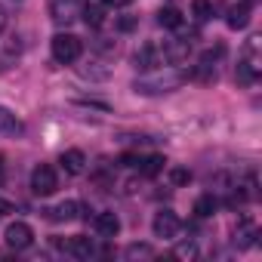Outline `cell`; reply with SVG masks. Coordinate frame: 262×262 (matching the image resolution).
Wrapping results in <instances>:
<instances>
[{
  "instance_id": "obj_26",
  "label": "cell",
  "mask_w": 262,
  "mask_h": 262,
  "mask_svg": "<svg viewBox=\"0 0 262 262\" xmlns=\"http://www.w3.org/2000/svg\"><path fill=\"white\" fill-rule=\"evenodd\" d=\"M16 207H13V201H4V198H0V216H7V213H13Z\"/></svg>"
},
{
  "instance_id": "obj_6",
  "label": "cell",
  "mask_w": 262,
  "mask_h": 262,
  "mask_svg": "<svg viewBox=\"0 0 262 262\" xmlns=\"http://www.w3.org/2000/svg\"><path fill=\"white\" fill-rule=\"evenodd\" d=\"M151 228H155V234H158V237H176V234H179V228H182V222H179V216H176L173 210H161V213L155 216Z\"/></svg>"
},
{
  "instance_id": "obj_25",
  "label": "cell",
  "mask_w": 262,
  "mask_h": 262,
  "mask_svg": "<svg viewBox=\"0 0 262 262\" xmlns=\"http://www.w3.org/2000/svg\"><path fill=\"white\" fill-rule=\"evenodd\" d=\"M120 164H123V167H139V155H133V151H129V155H120Z\"/></svg>"
},
{
  "instance_id": "obj_7",
  "label": "cell",
  "mask_w": 262,
  "mask_h": 262,
  "mask_svg": "<svg viewBox=\"0 0 262 262\" xmlns=\"http://www.w3.org/2000/svg\"><path fill=\"white\" fill-rule=\"evenodd\" d=\"M43 213H47V219H56V222H71V219H77L80 213H83V216H90V210H86L83 204H77V201H62L59 207L43 210Z\"/></svg>"
},
{
  "instance_id": "obj_17",
  "label": "cell",
  "mask_w": 262,
  "mask_h": 262,
  "mask_svg": "<svg viewBox=\"0 0 262 262\" xmlns=\"http://www.w3.org/2000/svg\"><path fill=\"white\" fill-rule=\"evenodd\" d=\"M191 13L198 22H207V19H213V4L210 0H191Z\"/></svg>"
},
{
  "instance_id": "obj_20",
  "label": "cell",
  "mask_w": 262,
  "mask_h": 262,
  "mask_svg": "<svg viewBox=\"0 0 262 262\" xmlns=\"http://www.w3.org/2000/svg\"><path fill=\"white\" fill-rule=\"evenodd\" d=\"M136 256H151V247L148 244H129L126 247V259H136Z\"/></svg>"
},
{
  "instance_id": "obj_19",
  "label": "cell",
  "mask_w": 262,
  "mask_h": 262,
  "mask_svg": "<svg viewBox=\"0 0 262 262\" xmlns=\"http://www.w3.org/2000/svg\"><path fill=\"white\" fill-rule=\"evenodd\" d=\"M170 182H173L176 188L188 185V182H191V170H185V167H173V170H170Z\"/></svg>"
},
{
  "instance_id": "obj_27",
  "label": "cell",
  "mask_w": 262,
  "mask_h": 262,
  "mask_svg": "<svg viewBox=\"0 0 262 262\" xmlns=\"http://www.w3.org/2000/svg\"><path fill=\"white\" fill-rule=\"evenodd\" d=\"M102 4H105V7H126L129 0H102Z\"/></svg>"
},
{
  "instance_id": "obj_12",
  "label": "cell",
  "mask_w": 262,
  "mask_h": 262,
  "mask_svg": "<svg viewBox=\"0 0 262 262\" xmlns=\"http://www.w3.org/2000/svg\"><path fill=\"white\" fill-rule=\"evenodd\" d=\"M164 164H167V158H164V155H148V158H139V173L151 179V176L164 173Z\"/></svg>"
},
{
  "instance_id": "obj_4",
  "label": "cell",
  "mask_w": 262,
  "mask_h": 262,
  "mask_svg": "<svg viewBox=\"0 0 262 262\" xmlns=\"http://www.w3.org/2000/svg\"><path fill=\"white\" fill-rule=\"evenodd\" d=\"M133 62H136L139 71H155V68L167 65V62H164V47H158V43H145L142 50H136Z\"/></svg>"
},
{
  "instance_id": "obj_22",
  "label": "cell",
  "mask_w": 262,
  "mask_h": 262,
  "mask_svg": "<svg viewBox=\"0 0 262 262\" xmlns=\"http://www.w3.org/2000/svg\"><path fill=\"white\" fill-rule=\"evenodd\" d=\"M77 105H90V108H102V111H108V108H111L108 102H102V99H86V96H80V99H77Z\"/></svg>"
},
{
  "instance_id": "obj_23",
  "label": "cell",
  "mask_w": 262,
  "mask_h": 262,
  "mask_svg": "<svg viewBox=\"0 0 262 262\" xmlns=\"http://www.w3.org/2000/svg\"><path fill=\"white\" fill-rule=\"evenodd\" d=\"M198 250H194V244H179L176 250H173V256H182V259H191Z\"/></svg>"
},
{
  "instance_id": "obj_3",
  "label": "cell",
  "mask_w": 262,
  "mask_h": 262,
  "mask_svg": "<svg viewBox=\"0 0 262 262\" xmlns=\"http://www.w3.org/2000/svg\"><path fill=\"white\" fill-rule=\"evenodd\" d=\"M56 188H59V176H56V170H53L50 164L34 167V173H31V191H34L37 198H50Z\"/></svg>"
},
{
  "instance_id": "obj_13",
  "label": "cell",
  "mask_w": 262,
  "mask_h": 262,
  "mask_svg": "<svg viewBox=\"0 0 262 262\" xmlns=\"http://www.w3.org/2000/svg\"><path fill=\"white\" fill-rule=\"evenodd\" d=\"M22 133V123L10 108H0V136H16Z\"/></svg>"
},
{
  "instance_id": "obj_2",
  "label": "cell",
  "mask_w": 262,
  "mask_h": 262,
  "mask_svg": "<svg viewBox=\"0 0 262 262\" xmlns=\"http://www.w3.org/2000/svg\"><path fill=\"white\" fill-rule=\"evenodd\" d=\"M182 80H188V74H167V77H142V80H136V93H142V96H151V93H170V90H176Z\"/></svg>"
},
{
  "instance_id": "obj_21",
  "label": "cell",
  "mask_w": 262,
  "mask_h": 262,
  "mask_svg": "<svg viewBox=\"0 0 262 262\" xmlns=\"http://www.w3.org/2000/svg\"><path fill=\"white\" fill-rule=\"evenodd\" d=\"M253 77H256L253 65H250V62H241V65H237V80H241V83H250Z\"/></svg>"
},
{
  "instance_id": "obj_5",
  "label": "cell",
  "mask_w": 262,
  "mask_h": 262,
  "mask_svg": "<svg viewBox=\"0 0 262 262\" xmlns=\"http://www.w3.org/2000/svg\"><path fill=\"white\" fill-rule=\"evenodd\" d=\"M31 241H34V231H31L28 222H13L7 228V247L10 250H28Z\"/></svg>"
},
{
  "instance_id": "obj_18",
  "label": "cell",
  "mask_w": 262,
  "mask_h": 262,
  "mask_svg": "<svg viewBox=\"0 0 262 262\" xmlns=\"http://www.w3.org/2000/svg\"><path fill=\"white\" fill-rule=\"evenodd\" d=\"M74 13V0H59V4H53V19L56 22H68Z\"/></svg>"
},
{
  "instance_id": "obj_1",
  "label": "cell",
  "mask_w": 262,
  "mask_h": 262,
  "mask_svg": "<svg viewBox=\"0 0 262 262\" xmlns=\"http://www.w3.org/2000/svg\"><path fill=\"white\" fill-rule=\"evenodd\" d=\"M50 47H53V59L62 62V65L80 59V53H83V43H80V37H74V34H56Z\"/></svg>"
},
{
  "instance_id": "obj_9",
  "label": "cell",
  "mask_w": 262,
  "mask_h": 262,
  "mask_svg": "<svg viewBox=\"0 0 262 262\" xmlns=\"http://www.w3.org/2000/svg\"><path fill=\"white\" fill-rule=\"evenodd\" d=\"M59 164H62L65 173L77 176V173H83V167H86V155H83L80 148H71V151H65V155L59 158Z\"/></svg>"
},
{
  "instance_id": "obj_16",
  "label": "cell",
  "mask_w": 262,
  "mask_h": 262,
  "mask_svg": "<svg viewBox=\"0 0 262 262\" xmlns=\"http://www.w3.org/2000/svg\"><path fill=\"white\" fill-rule=\"evenodd\" d=\"M158 22H161V28H170V31L182 28V16H179V10H173V7H164V10L158 13Z\"/></svg>"
},
{
  "instance_id": "obj_8",
  "label": "cell",
  "mask_w": 262,
  "mask_h": 262,
  "mask_svg": "<svg viewBox=\"0 0 262 262\" xmlns=\"http://www.w3.org/2000/svg\"><path fill=\"white\" fill-rule=\"evenodd\" d=\"M56 247H62L65 253H71V256H77V259H90V256H93V241L83 237V234L68 237V241H56Z\"/></svg>"
},
{
  "instance_id": "obj_28",
  "label": "cell",
  "mask_w": 262,
  "mask_h": 262,
  "mask_svg": "<svg viewBox=\"0 0 262 262\" xmlns=\"http://www.w3.org/2000/svg\"><path fill=\"white\" fill-rule=\"evenodd\" d=\"M4 25H7V10L0 7V28H4Z\"/></svg>"
},
{
  "instance_id": "obj_11",
  "label": "cell",
  "mask_w": 262,
  "mask_h": 262,
  "mask_svg": "<svg viewBox=\"0 0 262 262\" xmlns=\"http://www.w3.org/2000/svg\"><path fill=\"white\" fill-rule=\"evenodd\" d=\"M105 19H108L105 4H86V7H83V22H86L90 28H102Z\"/></svg>"
},
{
  "instance_id": "obj_15",
  "label": "cell",
  "mask_w": 262,
  "mask_h": 262,
  "mask_svg": "<svg viewBox=\"0 0 262 262\" xmlns=\"http://www.w3.org/2000/svg\"><path fill=\"white\" fill-rule=\"evenodd\" d=\"M247 22H250V10H247V4L231 7V10H228V28L241 31V28H247Z\"/></svg>"
},
{
  "instance_id": "obj_14",
  "label": "cell",
  "mask_w": 262,
  "mask_h": 262,
  "mask_svg": "<svg viewBox=\"0 0 262 262\" xmlns=\"http://www.w3.org/2000/svg\"><path fill=\"white\" fill-rule=\"evenodd\" d=\"M219 210V201L213 198V194H201L198 201H194V216L198 219H207V216H213Z\"/></svg>"
},
{
  "instance_id": "obj_10",
  "label": "cell",
  "mask_w": 262,
  "mask_h": 262,
  "mask_svg": "<svg viewBox=\"0 0 262 262\" xmlns=\"http://www.w3.org/2000/svg\"><path fill=\"white\" fill-rule=\"evenodd\" d=\"M93 225H96V231L102 234V237H114L117 231H120V219L114 216V213H96V219H93Z\"/></svg>"
},
{
  "instance_id": "obj_24",
  "label": "cell",
  "mask_w": 262,
  "mask_h": 262,
  "mask_svg": "<svg viewBox=\"0 0 262 262\" xmlns=\"http://www.w3.org/2000/svg\"><path fill=\"white\" fill-rule=\"evenodd\" d=\"M117 28H120V31H133V28H136V19H133V16H120V19H117Z\"/></svg>"
}]
</instances>
